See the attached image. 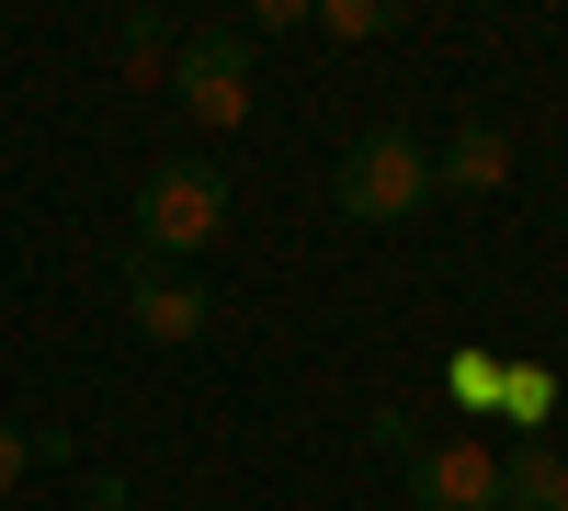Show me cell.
I'll list each match as a JSON object with an SVG mask.
<instances>
[{
    "instance_id": "cell-1",
    "label": "cell",
    "mask_w": 568,
    "mask_h": 511,
    "mask_svg": "<svg viewBox=\"0 0 568 511\" xmlns=\"http://www.w3.org/2000/svg\"><path fill=\"white\" fill-rule=\"evenodd\" d=\"M329 205H342V227H409L420 205H433V149H420L409 125L342 136V160H329Z\"/></svg>"
},
{
    "instance_id": "cell-2",
    "label": "cell",
    "mask_w": 568,
    "mask_h": 511,
    "mask_svg": "<svg viewBox=\"0 0 568 511\" xmlns=\"http://www.w3.org/2000/svg\"><path fill=\"white\" fill-rule=\"evenodd\" d=\"M227 239V171L216 160H160L136 182V251L149 262H194Z\"/></svg>"
},
{
    "instance_id": "cell-3",
    "label": "cell",
    "mask_w": 568,
    "mask_h": 511,
    "mask_svg": "<svg viewBox=\"0 0 568 511\" xmlns=\"http://www.w3.org/2000/svg\"><path fill=\"white\" fill-rule=\"evenodd\" d=\"M171 103L194 125H251V34L240 23H205L171 45Z\"/></svg>"
},
{
    "instance_id": "cell-4",
    "label": "cell",
    "mask_w": 568,
    "mask_h": 511,
    "mask_svg": "<svg viewBox=\"0 0 568 511\" xmlns=\"http://www.w3.org/2000/svg\"><path fill=\"white\" fill-rule=\"evenodd\" d=\"M409 511H511L500 500V454L478 432H433L409 454Z\"/></svg>"
},
{
    "instance_id": "cell-5",
    "label": "cell",
    "mask_w": 568,
    "mask_h": 511,
    "mask_svg": "<svg viewBox=\"0 0 568 511\" xmlns=\"http://www.w3.org/2000/svg\"><path fill=\"white\" fill-rule=\"evenodd\" d=\"M125 318H136L149 341H205V330H216V296L194 285V273H160L149 251H125Z\"/></svg>"
},
{
    "instance_id": "cell-6",
    "label": "cell",
    "mask_w": 568,
    "mask_h": 511,
    "mask_svg": "<svg viewBox=\"0 0 568 511\" xmlns=\"http://www.w3.org/2000/svg\"><path fill=\"white\" fill-rule=\"evenodd\" d=\"M511 160H524V149H511V125H455L444 136V149H433V194H466V205H489L500 194V182H511Z\"/></svg>"
},
{
    "instance_id": "cell-7",
    "label": "cell",
    "mask_w": 568,
    "mask_h": 511,
    "mask_svg": "<svg viewBox=\"0 0 568 511\" xmlns=\"http://www.w3.org/2000/svg\"><path fill=\"white\" fill-rule=\"evenodd\" d=\"M500 500H511V511H568V454H557V443L500 454Z\"/></svg>"
},
{
    "instance_id": "cell-8",
    "label": "cell",
    "mask_w": 568,
    "mask_h": 511,
    "mask_svg": "<svg viewBox=\"0 0 568 511\" xmlns=\"http://www.w3.org/2000/svg\"><path fill=\"white\" fill-rule=\"evenodd\" d=\"M409 12H398V0H318V12H307V34H329V45H375V34H398Z\"/></svg>"
},
{
    "instance_id": "cell-9",
    "label": "cell",
    "mask_w": 568,
    "mask_h": 511,
    "mask_svg": "<svg viewBox=\"0 0 568 511\" xmlns=\"http://www.w3.org/2000/svg\"><path fill=\"white\" fill-rule=\"evenodd\" d=\"M500 421L524 432V443H535V432L557 421V376H546V364H524V376H500Z\"/></svg>"
},
{
    "instance_id": "cell-10",
    "label": "cell",
    "mask_w": 568,
    "mask_h": 511,
    "mask_svg": "<svg viewBox=\"0 0 568 511\" xmlns=\"http://www.w3.org/2000/svg\"><path fill=\"white\" fill-rule=\"evenodd\" d=\"M455 409H500V352H455Z\"/></svg>"
},
{
    "instance_id": "cell-11",
    "label": "cell",
    "mask_w": 568,
    "mask_h": 511,
    "mask_svg": "<svg viewBox=\"0 0 568 511\" xmlns=\"http://www.w3.org/2000/svg\"><path fill=\"white\" fill-rule=\"evenodd\" d=\"M23 478H34V432H23V421H12V409H0V500H12V489H23Z\"/></svg>"
},
{
    "instance_id": "cell-12",
    "label": "cell",
    "mask_w": 568,
    "mask_h": 511,
    "mask_svg": "<svg viewBox=\"0 0 568 511\" xmlns=\"http://www.w3.org/2000/svg\"><path fill=\"white\" fill-rule=\"evenodd\" d=\"M240 34H307V0H251Z\"/></svg>"
}]
</instances>
